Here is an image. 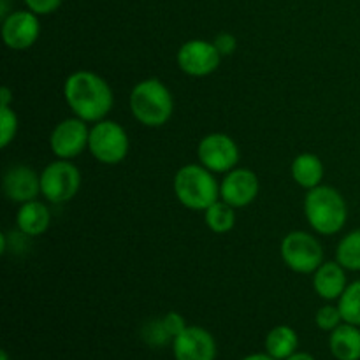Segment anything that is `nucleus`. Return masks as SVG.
<instances>
[{
	"label": "nucleus",
	"mask_w": 360,
	"mask_h": 360,
	"mask_svg": "<svg viewBox=\"0 0 360 360\" xmlns=\"http://www.w3.org/2000/svg\"><path fill=\"white\" fill-rule=\"evenodd\" d=\"M280 253L288 269L299 274L315 273L323 264L322 243L304 231L288 232L281 241Z\"/></svg>",
	"instance_id": "obj_6"
},
{
	"label": "nucleus",
	"mask_w": 360,
	"mask_h": 360,
	"mask_svg": "<svg viewBox=\"0 0 360 360\" xmlns=\"http://www.w3.org/2000/svg\"><path fill=\"white\" fill-rule=\"evenodd\" d=\"M197 157H199V164H202L214 174H227L232 169L238 167L241 151L231 136L213 132L199 141Z\"/></svg>",
	"instance_id": "obj_8"
},
{
	"label": "nucleus",
	"mask_w": 360,
	"mask_h": 360,
	"mask_svg": "<svg viewBox=\"0 0 360 360\" xmlns=\"http://www.w3.org/2000/svg\"><path fill=\"white\" fill-rule=\"evenodd\" d=\"M11 102H13V91L7 86H4L0 90V105H11Z\"/></svg>",
	"instance_id": "obj_29"
},
{
	"label": "nucleus",
	"mask_w": 360,
	"mask_h": 360,
	"mask_svg": "<svg viewBox=\"0 0 360 360\" xmlns=\"http://www.w3.org/2000/svg\"><path fill=\"white\" fill-rule=\"evenodd\" d=\"M299 336L290 326H278L266 336V352L276 360H287L297 352Z\"/></svg>",
	"instance_id": "obj_19"
},
{
	"label": "nucleus",
	"mask_w": 360,
	"mask_h": 360,
	"mask_svg": "<svg viewBox=\"0 0 360 360\" xmlns=\"http://www.w3.org/2000/svg\"><path fill=\"white\" fill-rule=\"evenodd\" d=\"M0 360H11V359H9V354H7L6 350L0 352Z\"/></svg>",
	"instance_id": "obj_32"
},
{
	"label": "nucleus",
	"mask_w": 360,
	"mask_h": 360,
	"mask_svg": "<svg viewBox=\"0 0 360 360\" xmlns=\"http://www.w3.org/2000/svg\"><path fill=\"white\" fill-rule=\"evenodd\" d=\"M259 178L253 171L245 167H236L225 174L220 183V199L232 207H246L259 195Z\"/></svg>",
	"instance_id": "obj_13"
},
{
	"label": "nucleus",
	"mask_w": 360,
	"mask_h": 360,
	"mask_svg": "<svg viewBox=\"0 0 360 360\" xmlns=\"http://www.w3.org/2000/svg\"><path fill=\"white\" fill-rule=\"evenodd\" d=\"M330 354L338 360H360V327L343 322L330 333Z\"/></svg>",
	"instance_id": "obj_17"
},
{
	"label": "nucleus",
	"mask_w": 360,
	"mask_h": 360,
	"mask_svg": "<svg viewBox=\"0 0 360 360\" xmlns=\"http://www.w3.org/2000/svg\"><path fill=\"white\" fill-rule=\"evenodd\" d=\"M343 322L360 327V280L354 281L345 288L343 295L338 299Z\"/></svg>",
	"instance_id": "obj_22"
},
{
	"label": "nucleus",
	"mask_w": 360,
	"mask_h": 360,
	"mask_svg": "<svg viewBox=\"0 0 360 360\" xmlns=\"http://www.w3.org/2000/svg\"><path fill=\"white\" fill-rule=\"evenodd\" d=\"M345 267L338 260L334 262H323L319 269L313 273V288L316 295L323 301H336L343 295L347 283V273Z\"/></svg>",
	"instance_id": "obj_15"
},
{
	"label": "nucleus",
	"mask_w": 360,
	"mask_h": 360,
	"mask_svg": "<svg viewBox=\"0 0 360 360\" xmlns=\"http://www.w3.org/2000/svg\"><path fill=\"white\" fill-rule=\"evenodd\" d=\"M129 102L134 118L150 129L164 127L174 112L171 90L157 77L139 81L130 91Z\"/></svg>",
	"instance_id": "obj_3"
},
{
	"label": "nucleus",
	"mask_w": 360,
	"mask_h": 360,
	"mask_svg": "<svg viewBox=\"0 0 360 360\" xmlns=\"http://www.w3.org/2000/svg\"><path fill=\"white\" fill-rule=\"evenodd\" d=\"M287 360H316L313 355L306 354V352H295L294 355H290Z\"/></svg>",
	"instance_id": "obj_30"
},
{
	"label": "nucleus",
	"mask_w": 360,
	"mask_h": 360,
	"mask_svg": "<svg viewBox=\"0 0 360 360\" xmlns=\"http://www.w3.org/2000/svg\"><path fill=\"white\" fill-rule=\"evenodd\" d=\"M204 221L207 229L214 234H227L236 225V207L227 204L225 200L218 199L204 211Z\"/></svg>",
	"instance_id": "obj_20"
},
{
	"label": "nucleus",
	"mask_w": 360,
	"mask_h": 360,
	"mask_svg": "<svg viewBox=\"0 0 360 360\" xmlns=\"http://www.w3.org/2000/svg\"><path fill=\"white\" fill-rule=\"evenodd\" d=\"M292 179L297 183L299 186L306 190H311L315 186L322 185L323 174H326V167L320 157L313 153H301L294 158L290 165Z\"/></svg>",
	"instance_id": "obj_18"
},
{
	"label": "nucleus",
	"mask_w": 360,
	"mask_h": 360,
	"mask_svg": "<svg viewBox=\"0 0 360 360\" xmlns=\"http://www.w3.org/2000/svg\"><path fill=\"white\" fill-rule=\"evenodd\" d=\"M176 62L181 72L192 77H206L220 67L221 55L213 42L190 39L176 53Z\"/></svg>",
	"instance_id": "obj_10"
},
{
	"label": "nucleus",
	"mask_w": 360,
	"mask_h": 360,
	"mask_svg": "<svg viewBox=\"0 0 360 360\" xmlns=\"http://www.w3.org/2000/svg\"><path fill=\"white\" fill-rule=\"evenodd\" d=\"M304 217L316 234L334 236L348 220L347 200L334 186L319 185L306 193Z\"/></svg>",
	"instance_id": "obj_2"
},
{
	"label": "nucleus",
	"mask_w": 360,
	"mask_h": 360,
	"mask_svg": "<svg viewBox=\"0 0 360 360\" xmlns=\"http://www.w3.org/2000/svg\"><path fill=\"white\" fill-rule=\"evenodd\" d=\"M41 35V23L32 11H14L2 21L4 44L14 51H25L37 42Z\"/></svg>",
	"instance_id": "obj_11"
},
{
	"label": "nucleus",
	"mask_w": 360,
	"mask_h": 360,
	"mask_svg": "<svg viewBox=\"0 0 360 360\" xmlns=\"http://www.w3.org/2000/svg\"><path fill=\"white\" fill-rule=\"evenodd\" d=\"M63 98L74 116L86 123L105 120L115 105V95L108 81L91 70H76L63 83Z\"/></svg>",
	"instance_id": "obj_1"
},
{
	"label": "nucleus",
	"mask_w": 360,
	"mask_h": 360,
	"mask_svg": "<svg viewBox=\"0 0 360 360\" xmlns=\"http://www.w3.org/2000/svg\"><path fill=\"white\" fill-rule=\"evenodd\" d=\"M336 260L347 271H360V229L348 232L338 243Z\"/></svg>",
	"instance_id": "obj_21"
},
{
	"label": "nucleus",
	"mask_w": 360,
	"mask_h": 360,
	"mask_svg": "<svg viewBox=\"0 0 360 360\" xmlns=\"http://www.w3.org/2000/svg\"><path fill=\"white\" fill-rule=\"evenodd\" d=\"M4 195L18 204L35 200L41 195V174L23 164L11 165L2 178Z\"/></svg>",
	"instance_id": "obj_14"
},
{
	"label": "nucleus",
	"mask_w": 360,
	"mask_h": 360,
	"mask_svg": "<svg viewBox=\"0 0 360 360\" xmlns=\"http://www.w3.org/2000/svg\"><path fill=\"white\" fill-rule=\"evenodd\" d=\"M25 6L28 7V11L35 13L37 16H46V14H51L62 6V0H23Z\"/></svg>",
	"instance_id": "obj_27"
},
{
	"label": "nucleus",
	"mask_w": 360,
	"mask_h": 360,
	"mask_svg": "<svg viewBox=\"0 0 360 360\" xmlns=\"http://www.w3.org/2000/svg\"><path fill=\"white\" fill-rule=\"evenodd\" d=\"M49 224H51V213L37 199L21 204L16 213L18 231L28 238L42 236L49 229Z\"/></svg>",
	"instance_id": "obj_16"
},
{
	"label": "nucleus",
	"mask_w": 360,
	"mask_h": 360,
	"mask_svg": "<svg viewBox=\"0 0 360 360\" xmlns=\"http://www.w3.org/2000/svg\"><path fill=\"white\" fill-rule=\"evenodd\" d=\"M88 141H90V129L86 122L74 116L56 123L49 136V148L56 158L72 160L88 150Z\"/></svg>",
	"instance_id": "obj_9"
},
{
	"label": "nucleus",
	"mask_w": 360,
	"mask_h": 360,
	"mask_svg": "<svg viewBox=\"0 0 360 360\" xmlns=\"http://www.w3.org/2000/svg\"><path fill=\"white\" fill-rule=\"evenodd\" d=\"M129 134L120 123L112 120H101L90 129L88 151L97 162L104 165H116L129 155Z\"/></svg>",
	"instance_id": "obj_5"
},
{
	"label": "nucleus",
	"mask_w": 360,
	"mask_h": 360,
	"mask_svg": "<svg viewBox=\"0 0 360 360\" xmlns=\"http://www.w3.org/2000/svg\"><path fill=\"white\" fill-rule=\"evenodd\" d=\"M241 360H276L274 357H271L269 354H252V355H246L245 359H241Z\"/></svg>",
	"instance_id": "obj_31"
},
{
	"label": "nucleus",
	"mask_w": 360,
	"mask_h": 360,
	"mask_svg": "<svg viewBox=\"0 0 360 360\" xmlns=\"http://www.w3.org/2000/svg\"><path fill=\"white\" fill-rule=\"evenodd\" d=\"M81 188V172L70 160L51 162L41 172V195L51 204L69 202Z\"/></svg>",
	"instance_id": "obj_7"
},
{
	"label": "nucleus",
	"mask_w": 360,
	"mask_h": 360,
	"mask_svg": "<svg viewBox=\"0 0 360 360\" xmlns=\"http://www.w3.org/2000/svg\"><path fill=\"white\" fill-rule=\"evenodd\" d=\"M213 44L221 56H231L238 48V39L229 32H221L213 39Z\"/></svg>",
	"instance_id": "obj_28"
},
{
	"label": "nucleus",
	"mask_w": 360,
	"mask_h": 360,
	"mask_svg": "<svg viewBox=\"0 0 360 360\" xmlns=\"http://www.w3.org/2000/svg\"><path fill=\"white\" fill-rule=\"evenodd\" d=\"M18 134V116L11 105H0V148H7Z\"/></svg>",
	"instance_id": "obj_23"
},
{
	"label": "nucleus",
	"mask_w": 360,
	"mask_h": 360,
	"mask_svg": "<svg viewBox=\"0 0 360 360\" xmlns=\"http://www.w3.org/2000/svg\"><path fill=\"white\" fill-rule=\"evenodd\" d=\"M141 334H143V340L146 341L150 347H165L169 341L172 343V338L169 336V333L165 330L162 319L150 320V322L143 327V333Z\"/></svg>",
	"instance_id": "obj_24"
},
{
	"label": "nucleus",
	"mask_w": 360,
	"mask_h": 360,
	"mask_svg": "<svg viewBox=\"0 0 360 360\" xmlns=\"http://www.w3.org/2000/svg\"><path fill=\"white\" fill-rule=\"evenodd\" d=\"M217 341L204 327L188 326L172 340V354L176 360H214Z\"/></svg>",
	"instance_id": "obj_12"
},
{
	"label": "nucleus",
	"mask_w": 360,
	"mask_h": 360,
	"mask_svg": "<svg viewBox=\"0 0 360 360\" xmlns=\"http://www.w3.org/2000/svg\"><path fill=\"white\" fill-rule=\"evenodd\" d=\"M162 322H164L165 330H167L169 336H171L172 340H174L176 336H179V334H181L183 330L188 327L186 326L185 319H183V315H179V313H176V311L165 313V315L162 316Z\"/></svg>",
	"instance_id": "obj_26"
},
{
	"label": "nucleus",
	"mask_w": 360,
	"mask_h": 360,
	"mask_svg": "<svg viewBox=\"0 0 360 360\" xmlns=\"http://www.w3.org/2000/svg\"><path fill=\"white\" fill-rule=\"evenodd\" d=\"M316 327L320 330H326V333H333L338 326L343 323V316H341V311L338 306H322V308L316 311L315 315Z\"/></svg>",
	"instance_id": "obj_25"
},
{
	"label": "nucleus",
	"mask_w": 360,
	"mask_h": 360,
	"mask_svg": "<svg viewBox=\"0 0 360 360\" xmlns=\"http://www.w3.org/2000/svg\"><path fill=\"white\" fill-rule=\"evenodd\" d=\"M213 174L202 164L183 165L172 183L176 199L192 211H206L220 199V185Z\"/></svg>",
	"instance_id": "obj_4"
}]
</instances>
